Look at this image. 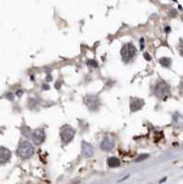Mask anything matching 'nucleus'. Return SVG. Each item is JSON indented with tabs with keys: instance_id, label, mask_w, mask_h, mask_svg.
<instances>
[{
	"instance_id": "obj_1",
	"label": "nucleus",
	"mask_w": 183,
	"mask_h": 184,
	"mask_svg": "<svg viewBox=\"0 0 183 184\" xmlns=\"http://www.w3.org/2000/svg\"><path fill=\"white\" fill-rule=\"evenodd\" d=\"M34 146L28 141L21 142L17 148V155L21 158H30L34 154Z\"/></svg>"
},
{
	"instance_id": "obj_2",
	"label": "nucleus",
	"mask_w": 183,
	"mask_h": 184,
	"mask_svg": "<svg viewBox=\"0 0 183 184\" xmlns=\"http://www.w3.org/2000/svg\"><path fill=\"white\" fill-rule=\"evenodd\" d=\"M121 56H123V58L125 62H127V61L131 60L136 54V48L133 46L132 43L129 42V43L123 46L121 51Z\"/></svg>"
},
{
	"instance_id": "obj_3",
	"label": "nucleus",
	"mask_w": 183,
	"mask_h": 184,
	"mask_svg": "<svg viewBox=\"0 0 183 184\" xmlns=\"http://www.w3.org/2000/svg\"><path fill=\"white\" fill-rule=\"evenodd\" d=\"M75 134H76L75 130L68 125H65L61 129V138H62L65 144L70 143L73 139H74Z\"/></svg>"
},
{
	"instance_id": "obj_4",
	"label": "nucleus",
	"mask_w": 183,
	"mask_h": 184,
	"mask_svg": "<svg viewBox=\"0 0 183 184\" xmlns=\"http://www.w3.org/2000/svg\"><path fill=\"white\" fill-rule=\"evenodd\" d=\"M84 103L91 110H97L100 108V105L99 98H97V96H94V95H88L87 97H85Z\"/></svg>"
},
{
	"instance_id": "obj_5",
	"label": "nucleus",
	"mask_w": 183,
	"mask_h": 184,
	"mask_svg": "<svg viewBox=\"0 0 183 184\" xmlns=\"http://www.w3.org/2000/svg\"><path fill=\"white\" fill-rule=\"evenodd\" d=\"M31 139H32V142L34 143V145H39L42 144L45 140V133H44V131L42 130V129L35 130L32 133Z\"/></svg>"
},
{
	"instance_id": "obj_6",
	"label": "nucleus",
	"mask_w": 183,
	"mask_h": 184,
	"mask_svg": "<svg viewBox=\"0 0 183 184\" xmlns=\"http://www.w3.org/2000/svg\"><path fill=\"white\" fill-rule=\"evenodd\" d=\"M93 155H94L93 146L90 144L83 141L82 142V156L86 158H90L93 156Z\"/></svg>"
},
{
	"instance_id": "obj_7",
	"label": "nucleus",
	"mask_w": 183,
	"mask_h": 184,
	"mask_svg": "<svg viewBox=\"0 0 183 184\" xmlns=\"http://www.w3.org/2000/svg\"><path fill=\"white\" fill-rule=\"evenodd\" d=\"M11 158V151L5 146H0V164L8 162Z\"/></svg>"
},
{
	"instance_id": "obj_8",
	"label": "nucleus",
	"mask_w": 183,
	"mask_h": 184,
	"mask_svg": "<svg viewBox=\"0 0 183 184\" xmlns=\"http://www.w3.org/2000/svg\"><path fill=\"white\" fill-rule=\"evenodd\" d=\"M114 147V139L111 138V137H106L103 139V141L100 144V148L103 151L106 152H109L113 149Z\"/></svg>"
},
{
	"instance_id": "obj_9",
	"label": "nucleus",
	"mask_w": 183,
	"mask_h": 184,
	"mask_svg": "<svg viewBox=\"0 0 183 184\" xmlns=\"http://www.w3.org/2000/svg\"><path fill=\"white\" fill-rule=\"evenodd\" d=\"M144 105V102L143 100L135 99V100L132 101V102L130 104V108H131L132 112H136V110H139L140 109H142Z\"/></svg>"
},
{
	"instance_id": "obj_10",
	"label": "nucleus",
	"mask_w": 183,
	"mask_h": 184,
	"mask_svg": "<svg viewBox=\"0 0 183 184\" xmlns=\"http://www.w3.org/2000/svg\"><path fill=\"white\" fill-rule=\"evenodd\" d=\"M168 87L167 86H166V85H158L157 87L155 88V94H156V96L157 97H163V96H166L167 93H168Z\"/></svg>"
},
{
	"instance_id": "obj_11",
	"label": "nucleus",
	"mask_w": 183,
	"mask_h": 184,
	"mask_svg": "<svg viewBox=\"0 0 183 184\" xmlns=\"http://www.w3.org/2000/svg\"><path fill=\"white\" fill-rule=\"evenodd\" d=\"M107 163H108V166H109V168H117V167H119L120 164H121V162H120L119 159H118L117 157H114V156L109 157V158L108 159Z\"/></svg>"
},
{
	"instance_id": "obj_12",
	"label": "nucleus",
	"mask_w": 183,
	"mask_h": 184,
	"mask_svg": "<svg viewBox=\"0 0 183 184\" xmlns=\"http://www.w3.org/2000/svg\"><path fill=\"white\" fill-rule=\"evenodd\" d=\"M159 63L162 66H169V65H170V59H168V58H162V59H160Z\"/></svg>"
},
{
	"instance_id": "obj_13",
	"label": "nucleus",
	"mask_w": 183,
	"mask_h": 184,
	"mask_svg": "<svg viewBox=\"0 0 183 184\" xmlns=\"http://www.w3.org/2000/svg\"><path fill=\"white\" fill-rule=\"evenodd\" d=\"M147 157H148V155H147V154H146V155H144V154L140 155L138 157H136V159H135V162H141V161L144 160V159H146Z\"/></svg>"
},
{
	"instance_id": "obj_14",
	"label": "nucleus",
	"mask_w": 183,
	"mask_h": 184,
	"mask_svg": "<svg viewBox=\"0 0 183 184\" xmlns=\"http://www.w3.org/2000/svg\"><path fill=\"white\" fill-rule=\"evenodd\" d=\"M87 64L91 67H97V63L96 62V61H93V60H89L87 62Z\"/></svg>"
},
{
	"instance_id": "obj_15",
	"label": "nucleus",
	"mask_w": 183,
	"mask_h": 184,
	"mask_svg": "<svg viewBox=\"0 0 183 184\" xmlns=\"http://www.w3.org/2000/svg\"><path fill=\"white\" fill-rule=\"evenodd\" d=\"M6 97L7 98L9 101H13L14 100V97H13V94H12V93H7L6 95Z\"/></svg>"
},
{
	"instance_id": "obj_16",
	"label": "nucleus",
	"mask_w": 183,
	"mask_h": 184,
	"mask_svg": "<svg viewBox=\"0 0 183 184\" xmlns=\"http://www.w3.org/2000/svg\"><path fill=\"white\" fill-rule=\"evenodd\" d=\"M22 93H23V92H22V90H18L16 94H17V96H19V97H20Z\"/></svg>"
},
{
	"instance_id": "obj_17",
	"label": "nucleus",
	"mask_w": 183,
	"mask_h": 184,
	"mask_svg": "<svg viewBox=\"0 0 183 184\" xmlns=\"http://www.w3.org/2000/svg\"><path fill=\"white\" fill-rule=\"evenodd\" d=\"M144 56H145V57H146V58H145L146 60H148V61L150 60V56H149L147 54H144Z\"/></svg>"
},
{
	"instance_id": "obj_18",
	"label": "nucleus",
	"mask_w": 183,
	"mask_h": 184,
	"mask_svg": "<svg viewBox=\"0 0 183 184\" xmlns=\"http://www.w3.org/2000/svg\"><path fill=\"white\" fill-rule=\"evenodd\" d=\"M144 48V39H141V49Z\"/></svg>"
},
{
	"instance_id": "obj_19",
	"label": "nucleus",
	"mask_w": 183,
	"mask_h": 184,
	"mask_svg": "<svg viewBox=\"0 0 183 184\" xmlns=\"http://www.w3.org/2000/svg\"><path fill=\"white\" fill-rule=\"evenodd\" d=\"M43 89H48L49 87H48V86H46V85H43Z\"/></svg>"
}]
</instances>
